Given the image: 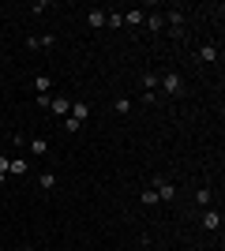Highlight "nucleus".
<instances>
[{
	"label": "nucleus",
	"instance_id": "1",
	"mask_svg": "<svg viewBox=\"0 0 225 251\" xmlns=\"http://www.w3.org/2000/svg\"><path fill=\"white\" fill-rule=\"evenodd\" d=\"M161 86H165V94H169V98H180L184 94V79L176 72H165V75H161Z\"/></svg>",
	"mask_w": 225,
	"mask_h": 251
},
{
	"label": "nucleus",
	"instance_id": "2",
	"mask_svg": "<svg viewBox=\"0 0 225 251\" xmlns=\"http://www.w3.org/2000/svg\"><path fill=\"white\" fill-rule=\"evenodd\" d=\"M68 116H72L75 124H83L86 116H90V105H86V101H72V113H68Z\"/></svg>",
	"mask_w": 225,
	"mask_h": 251
},
{
	"label": "nucleus",
	"instance_id": "3",
	"mask_svg": "<svg viewBox=\"0 0 225 251\" xmlns=\"http://www.w3.org/2000/svg\"><path fill=\"white\" fill-rule=\"evenodd\" d=\"M203 229H210V232L222 229V214H218V210H206L203 214Z\"/></svg>",
	"mask_w": 225,
	"mask_h": 251
},
{
	"label": "nucleus",
	"instance_id": "4",
	"mask_svg": "<svg viewBox=\"0 0 225 251\" xmlns=\"http://www.w3.org/2000/svg\"><path fill=\"white\" fill-rule=\"evenodd\" d=\"M49 113L68 116V113H72V101H68V98H53V101H49Z\"/></svg>",
	"mask_w": 225,
	"mask_h": 251
},
{
	"label": "nucleus",
	"instance_id": "5",
	"mask_svg": "<svg viewBox=\"0 0 225 251\" xmlns=\"http://www.w3.org/2000/svg\"><path fill=\"white\" fill-rule=\"evenodd\" d=\"M30 154H34V157H45V154H49V139H45V135L30 139Z\"/></svg>",
	"mask_w": 225,
	"mask_h": 251
},
{
	"label": "nucleus",
	"instance_id": "6",
	"mask_svg": "<svg viewBox=\"0 0 225 251\" xmlns=\"http://www.w3.org/2000/svg\"><path fill=\"white\" fill-rule=\"evenodd\" d=\"M154 191H158V199H165V202H169L173 195H176V188H173L169 180H158V188H154Z\"/></svg>",
	"mask_w": 225,
	"mask_h": 251
},
{
	"label": "nucleus",
	"instance_id": "7",
	"mask_svg": "<svg viewBox=\"0 0 225 251\" xmlns=\"http://www.w3.org/2000/svg\"><path fill=\"white\" fill-rule=\"evenodd\" d=\"M143 23H147L150 30H161V26H165V15H161V11H150V15H147Z\"/></svg>",
	"mask_w": 225,
	"mask_h": 251
},
{
	"label": "nucleus",
	"instance_id": "8",
	"mask_svg": "<svg viewBox=\"0 0 225 251\" xmlns=\"http://www.w3.org/2000/svg\"><path fill=\"white\" fill-rule=\"evenodd\" d=\"M53 42H56L53 34H42V38H30V42H26V45H30V49H49V45H53Z\"/></svg>",
	"mask_w": 225,
	"mask_h": 251
},
{
	"label": "nucleus",
	"instance_id": "9",
	"mask_svg": "<svg viewBox=\"0 0 225 251\" xmlns=\"http://www.w3.org/2000/svg\"><path fill=\"white\" fill-rule=\"evenodd\" d=\"M86 23H90L94 30H98V26H105V11H101V8H94L90 15H86Z\"/></svg>",
	"mask_w": 225,
	"mask_h": 251
},
{
	"label": "nucleus",
	"instance_id": "10",
	"mask_svg": "<svg viewBox=\"0 0 225 251\" xmlns=\"http://www.w3.org/2000/svg\"><path fill=\"white\" fill-rule=\"evenodd\" d=\"M199 60H203V64H214L218 60V49H214V45H203V49H199Z\"/></svg>",
	"mask_w": 225,
	"mask_h": 251
},
{
	"label": "nucleus",
	"instance_id": "11",
	"mask_svg": "<svg viewBox=\"0 0 225 251\" xmlns=\"http://www.w3.org/2000/svg\"><path fill=\"white\" fill-rule=\"evenodd\" d=\"M38 184H42V191H53V188H56V173H42V176H38Z\"/></svg>",
	"mask_w": 225,
	"mask_h": 251
},
{
	"label": "nucleus",
	"instance_id": "12",
	"mask_svg": "<svg viewBox=\"0 0 225 251\" xmlns=\"http://www.w3.org/2000/svg\"><path fill=\"white\" fill-rule=\"evenodd\" d=\"M34 90H38V94H49V75H38V79H34Z\"/></svg>",
	"mask_w": 225,
	"mask_h": 251
},
{
	"label": "nucleus",
	"instance_id": "13",
	"mask_svg": "<svg viewBox=\"0 0 225 251\" xmlns=\"http://www.w3.org/2000/svg\"><path fill=\"white\" fill-rule=\"evenodd\" d=\"M105 23L109 26H124V15H120V11H105Z\"/></svg>",
	"mask_w": 225,
	"mask_h": 251
},
{
	"label": "nucleus",
	"instance_id": "14",
	"mask_svg": "<svg viewBox=\"0 0 225 251\" xmlns=\"http://www.w3.org/2000/svg\"><path fill=\"white\" fill-rule=\"evenodd\" d=\"M26 169H30V165H26V161H11V165H8V173H11V176H23Z\"/></svg>",
	"mask_w": 225,
	"mask_h": 251
},
{
	"label": "nucleus",
	"instance_id": "15",
	"mask_svg": "<svg viewBox=\"0 0 225 251\" xmlns=\"http://www.w3.org/2000/svg\"><path fill=\"white\" fill-rule=\"evenodd\" d=\"M124 19H128V23H131V26H139V23H143V19H147V11H128V15H124Z\"/></svg>",
	"mask_w": 225,
	"mask_h": 251
},
{
	"label": "nucleus",
	"instance_id": "16",
	"mask_svg": "<svg viewBox=\"0 0 225 251\" xmlns=\"http://www.w3.org/2000/svg\"><path fill=\"white\" fill-rule=\"evenodd\" d=\"M113 109H117V113L124 116V113H128V109H131V101H128V98H117V101H113Z\"/></svg>",
	"mask_w": 225,
	"mask_h": 251
},
{
	"label": "nucleus",
	"instance_id": "17",
	"mask_svg": "<svg viewBox=\"0 0 225 251\" xmlns=\"http://www.w3.org/2000/svg\"><path fill=\"white\" fill-rule=\"evenodd\" d=\"M154 86H158V75H147V79H143V90H147V94H154Z\"/></svg>",
	"mask_w": 225,
	"mask_h": 251
},
{
	"label": "nucleus",
	"instance_id": "18",
	"mask_svg": "<svg viewBox=\"0 0 225 251\" xmlns=\"http://www.w3.org/2000/svg\"><path fill=\"white\" fill-rule=\"evenodd\" d=\"M139 199H143V202H147V206H154V202H158V191H143Z\"/></svg>",
	"mask_w": 225,
	"mask_h": 251
},
{
	"label": "nucleus",
	"instance_id": "19",
	"mask_svg": "<svg viewBox=\"0 0 225 251\" xmlns=\"http://www.w3.org/2000/svg\"><path fill=\"white\" fill-rule=\"evenodd\" d=\"M165 19H169L173 26H184V15H180V11H169V15H165Z\"/></svg>",
	"mask_w": 225,
	"mask_h": 251
},
{
	"label": "nucleus",
	"instance_id": "20",
	"mask_svg": "<svg viewBox=\"0 0 225 251\" xmlns=\"http://www.w3.org/2000/svg\"><path fill=\"white\" fill-rule=\"evenodd\" d=\"M8 165H11V161H8L4 154H0V173H4V176H8Z\"/></svg>",
	"mask_w": 225,
	"mask_h": 251
},
{
	"label": "nucleus",
	"instance_id": "21",
	"mask_svg": "<svg viewBox=\"0 0 225 251\" xmlns=\"http://www.w3.org/2000/svg\"><path fill=\"white\" fill-rule=\"evenodd\" d=\"M4 184H8V176H4V173H0V188H4Z\"/></svg>",
	"mask_w": 225,
	"mask_h": 251
},
{
	"label": "nucleus",
	"instance_id": "22",
	"mask_svg": "<svg viewBox=\"0 0 225 251\" xmlns=\"http://www.w3.org/2000/svg\"><path fill=\"white\" fill-rule=\"evenodd\" d=\"M23 251H38V248H23Z\"/></svg>",
	"mask_w": 225,
	"mask_h": 251
}]
</instances>
